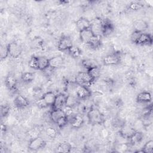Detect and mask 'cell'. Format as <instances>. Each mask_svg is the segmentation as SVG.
Wrapping results in <instances>:
<instances>
[{
	"instance_id": "1",
	"label": "cell",
	"mask_w": 153,
	"mask_h": 153,
	"mask_svg": "<svg viewBox=\"0 0 153 153\" xmlns=\"http://www.w3.org/2000/svg\"><path fill=\"white\" fill-rule=\"evenodd\" d=\"M87 118L89 122L92 124H102L104 123V117L100 111L92 107L87 112Z\"/></svg>"
},
{
	"instance_id": "2",
	"label": "cell",
	"mask_w": 153,
	"mask_h": 153,
	"mask_svg": "<svg viewBox=\"0 0 153 153\" xmlns=\"http://www.w3.org/2000/svg\"><path fill=\"white\" fill-rule=\"evenodd\" d=\"M95 80L90 76L87 72H78L75 78V82L79 85H84L89 87Z\"/></svg>"
},
{
	"instance_id": "3",
	"label": "cell",
	"mask_w": 153,
	"mask_h": 153,
	"mask_svg": "<svg viewBox=\"0 0 153 153\" xmlns=\"http://www.w3.org/2000/svg\"><path fill=\"white\" fill-rule=\"evenodd\" d=\"M7 45L9 55L11 57L14 59H17L21 55L22 52V47L19 44L15 41H13L8 44Z\"/></svg>"
},
{
	"instance_id": "4",
	"label": "cell",
	"mask_w": 153,
	"mask_h": 153,
	"mask_svg": "<svg viewBox=\"0 0 153 153\" xmlns=\"http://www.w3.org/2000/svg\"><path fill=\"white\" fill-rule=\"evenodd\" d=\"M75 95L79 99L84 100L91 96V91L88 87L79 85L76 84L75 88Z\"/></svg>"
},
{
	"instance_id": "5",
	"label": "cell",
	"mask_w": 153,
	"mask_h": 153,
	"mask_svg": "<svg viewBox=\"0 0 153 153\" xmlns=\"http://www.w3.org/2000/svg\"><path fill=\"white\" fill-rule=\"evenodd\" d=\"M46 145V142L44 139L39 136L32 138L29 141L28 148L33 151H37L43 148Z\"/></svg>"
},
{
	"instance_id": "6",
	"label": "cell",
	"mask_w": 153,
	"mask_h": 153,
	"mask_svg": "<svg viewBox=\"0 0 153 153\" xmlns=\"http://www.w3.org/2000/svg\"><path fill=\"white\" fill-rule=\"evenodd\" d=\"M136 131L133 126H131L128 124H123L119 130V133L120 136L126 139H129L131 136Z\"/></svg>"
},
{
	"instance_id": "7",
	"label": "cell",
	"mask_w": 153,
	"mask_h": 153,
	"mask_svg": "<svg viewBox=\"0 0 153 153\" xmlns=\"http://www.w3.org/2000/svg\"><path fill=\"white\" fill-rule=\"evenodd\" d=\"M73 46V43L71 38L66 35L62 36L58 42L57 48L60 51L69 50V49Z\"/></svg>"
},
{
	"instance_id": "8",
	"label": "cell",
	"mask_w": 153,
	"mask_h": 153,
	"mask_svg": "<svg viewBox=\"0 0 153 153\" xmlns=\"http://www.w3.org/2000/svg\"><path fill=\"white\" fill-rule=\"evenodd\" d=\"M67 96L63 93L56 94L54 102L51 106L52 109H62L66 105Z\"/></svg>"
},
{
	"instance_id": "9",
	"label": "cell",
	"mask_w": 153,
	"mask_h": 153,
	"mask_svg": "<svg viewBox=\"0 0 153 153\" xmlns=\"http://www.w3.org/2000/svg\"><path fill=\"white\" fill-rule=\"evenodd\" d=\"M120 62V57L116 53L110 54L106 56L103 59V63L106 66L117 65Z\"/></svg>"
},
{
	"instance_id": "10",
	"label": "cell",
	"mask_w": 153,
	"mask_h": 153,
	"mask_svg": "<svg viewBox=\"0 0 153 153\" xmlns=\"http://www.w3.org/2000/svg\"><path fill=\"white\" fill-rule=\"evenodd\" d=\"M114 30V27L112 23L108 20L102 21V35L107 36L110 35Z\"/></svg>"
},
{
	"instance_id": "11",
	"label": "cell",
	"mask_w": 153,
	"mask_h": 153,
	"mask_svg": "<svg viewBox=\"0 0 153 153\" xmlns=\"http://www.w3.org/2000/svg\"><path fill=\"white\" fill-rule=\"evenodd\" d=\"M76 27L79 32L91 27V22L86 17H81L76 22Z\"/></svg>"
},
{
	"instance_id": "12",
	"label": "cell",
	"mask_w": 153,
	"mask_h": 153,
	"mask_svg": "<svg viewBox=\"0 0 153 153\" xmlns=\"http://www.w3.org/2000/svg\"><path fill=\"white\" fill-rule=\"evenodd\" d=\"M94 33L92 32L91 28H88L84 30H82L79 32V38L82 43L87 44L91 38L94 36Z\"/></svg>"
},
{
	"instance_id": "13",
	"label": "cell",
	"mask_w": 153,
	"mask_h": 153,
	"mask_svg": "<svg viewBox=\"0 0 153 153\" xmlns=\"http://www.w3.org/2000/svg\"><path fill=\"white\" fill-rule=\"evenodd\" d=\"M152 44V36L147 33L142 32L136 43L137 45H151Z\"/></svg>"
},
{
	"instance_id": "14",
	"label": "cell",
	"mask_w": 153,
	"mask_h": 153,
	"mask_svg": "<svg viewBox=\"0 0 153 153\" xmlns=\"http://www.w3.org/2000/svg\"><path fill=\"white\" fill-rule=\"evenodd\" d=\"M63 62V58L61 56H56L49 59V66L55 69L62 66Z\"/></svg>"
},
{
	"instance_id": "15",
	"label": "cell",
	"mask_w": 153,
	"mask_h": 153,
	"mask_svg": "<svg viewBox=\"0 0 153 153\" xmlns=\"http://www.w3.org/2000/svg\"><path fill=\"white\" fill-rule=\"evenodd\" d=\"M84 123V118L80 115H74L70 121L71 127L73 128L78 129L82 127Z\"/></svg>"
},
{
	"instance_id": "16",
	"label": "cell",
	"mask_w": 153,
	"mask_h": 153,
	"mask_svg": "<svg viewBox=\"0 0 153 153\" xmlns=\"http://www.w3.org/2000/svg\"><path fill=\"white\" fill-rule=\"evenodd\" d=\"M17 81L16 77L12 74H8L5 79V85L6 87L10 90H13L16 88Z\"/></svg>"
},
{
	"instance_id": "17",
	"label": "cell",
	"mask_w": 153,
	"mask_h": 153,
	"mask_svg": "<svg viewBox=\"0 0 153 153\" xmlns=\"http://www.w3.org/2000/svg\"><path fill=\"white\" fill-rule=\"evenodd\" d=\"M152 100V96L150 92L143 91L139 93L136 97V100L139 103H149Z\"/></svg>"
},
{
	"instance_id": "18",
	"label": "cell",
	"mask_w": 153,
	"mask_h": 153,
	"mask_svg": "<svg viewBox=\"0 0 153 153\" xmlns=\"http://www.w3.org/2000/svg\"><path fill=\"white\" fill-rule=\"evenodd\" d=\"M14 104L18 108H23L27 107L29 103L25 97L22 95H19L14 99Z\"/></svg>"
},
{
	"instance_id": "19",
	"label": "cell",
	"mask_w": 153,
	"mask_h": 153,
	"mask_svg": "<svg viewBox=\"0 0 153 153\" xmlns=\"http://www.w3.org/2000/svg\"><path fill=\"white\" fill-rule=\"evenodd\" d=\"M133 27L134 28V30L143 32V31L148 28V24L142 19H138L134 21Z\"/></svg>"
},
{
	"instance_id": "20",
	"label": "cell",
	"mask_w": 153,
	"mask_h": 153,
	"mask_svg": "<svg viewBox=\"0 0 153 153\" xmlns=\"http://www.w3.org/2000/svg\"><path fill=\"white\" fill-rule=\"evenodd\" d=\"M143 139V134L140 131H136L129 139L130 143L134 145L140 143Z\"/></svg>"
},
{
	"instance_id": "21",
	"label": "cell",
	"mask_w": 153,
	"mask_h": 153,
	"mask_svg": "<svg viewBox=\"0 0 153 153\" xmlns=\"http://www.w3.org/2000/svg\"><path fill=\"white\" fill-rule=\"evenodd\" d=\"M65 114L63 111V109H52L50 114V118L51 120L56 123L59 118L65 116Z\"/></svg>"
},
{
	"instance_id": "22",
	"label": "cell",
	"mask_w": 153,
	"mask_h": 153,
	"mask_svg": "<svg viewBox=\"0 0 153 153\" xmlns=\"http://www.w3.org/2000/svg\"><path fill=\"white\" fill-rule=\"evenodd\" d=\"M72 146L69 143L67 142H63L58 145V146L56 148V151L57 152L62 153L70 152L72 150Z\"/></svg>"
},
{
	"instance_id": "23",
	"label": "cell",
	"mask_w": 153,
	"mask_h": 153,
	"mask_svg": "<svg viewBox=\"0 0 153 153\" xmlns=\"http://www.w3.org/2000/svg\"><path fill=\"white\" fill-rule=\"evenodd\" d=\"M101 43H102L101 36L94 35L91 38V39L90 40V41L88 42L87 45H88L91 48L96 49V48H99L100 47Z\"/></svg>"
},
{
	"instance_id": "24",
	"label": "cell",
	"mask_w": 153,
	"mask_h": 153,
	"mask_svg": "<svg viewBox=\"0 0 153 153\" xmlns=\"http://www.w3.org/2000/svg\"><path fill=\"white\" fill-rule=\"evenodd\" d=\"M79 99L76 97V96H74L73 94H69L66 97V105L67 106H69L71 108H74L76 106L78 103Z\"/></svg>"
},
{
	"instance_id": "25",
	"label": "cell",
	"mask_w": 153,
	"mask_h": 153,
	"mask_svg": "<svg viewBox=\"0 0 153 153\" xmlns=\"http://www.w3.org/2000/svg\"><path fill=\"white\" fill-rule=\"evenodd\" d=\"M39 70L43 71L49 66V59L44 56H38Z\"/></svg>"
},
{
	"instance_id": "26",
	"label": "cell",
	"mask_w": 153,
	"mask_h": 153,
	"mask_svg": "<svg viewBox=\"0 0 153 153\" xmlns=\"http://www.w3.org/2000/svg\"><path fill=\"white\" fill-rule=\"evenodd\" d=\"M56 94L53 91H47L43 94V99L45 100L48 106H52L53 104Z\"/></svg>"
},
{
	"instance_id": "27",
	"label": "cell",
	"mask_w": 153,
	"mask_h": 153,
	"mask_svg": "<svg viewBox=\"0 0 153 153\" xmlns=\"http://www.w3.org/2000/svg\"><path fill=\"white\" fill-rule=\"evenodd\" d=\"M44 44V40L40 36H35L31 41V45L34 48H42Z\"/></svg>"
},
{
	"instance_id": "28",
	"label": "cell",
	"mask_w": 153,
	"mask_h": 153,
	"mask_svg": "<svg viewBox=\"0 0 153 153\" xmlns=\"http://www.w3.org/2000/svg\"><path fill=\"white\" fill-rule=\"evenodd\" d=\"M87 72L90 75V76L94 80L97 79L100 76V71L99 68L97 66L87 69Z\"/></svg>"
},
{
	"instance_id": "29",
	"label": "cell",
	"mask_w": 153,
	"mask_h": 153,
	"mask_svg": "<svg viewBox=\"0 0 153 153\" xmlns=\"http://www.w3.org/2000/svg\"><path fill=\"white\" fill-rule=\"evenodd\" d=\"M70 55L74 58H76L78 57L79 56H81L82 54V51L80 49L79 47L76 46V45H74L72 47H71L69 50H68Z\"/></svg>"
},
{
	"instance_id": "30",
	"label": "cell",
	"mask_w": 153,
	"mask_h": 153,
	"mask_svg": "<svg viewBox=\"0 0 153 153\" xmlns=\"http://www.w3.org/2000/svg\"><path fill=\"white\" fill-rule=\"evenodd\" d=\"M22 79L23 82H31L32 81H33L35 78V74L33 72H26L23 73L22 75Z\"/></svg>"
},
{
	"instance_id": "31",
	"label": "cell",
	"mask_w": 153,
	"mask_h": 153,
	"mask_svg": "<svg viewBox=\"0 0 153 153\" xmlns=\"http://www.w3.org/2000/svg\"><path fill=\"white\" fill-rule=\"evenodd\" d=\"M142 151L143 153H152L153 152V140H150L145 143Z\"/></svg>"
},
{
	"instance_id": "32",
	"label": "cell",
	"mask_w": 153,
	"mask_h": 153,
	"mask_svg": "<svg viewBox=\"0 0 153 153\" xmlns=\"http://www.w3.org/2000/svg\"><path fill=\"white\" fill-rule=\"evenodd\" d=\"M28 66L30 68H32L33 69L39 70L38 68V56H32V57L30 59L28 62Z\"/></svg>"
},
{
	"instance_id": "33",
	"label": "cell",
	"mask_w": 153,
	"mask_h": 153,
	"mask_svg": "<svg viewBox=\"0 0 153 153\" xmlns=\"http://www.w3.org/2000/svg\"><path fill=\"white\" fill-rule=\"evenodd\" d=\"M9 55L8 45H1L0 48V57L1 60L6 59Z\"/></svg>"
},
{
	"instance_id": "34",
	"label": "cell",
	"mask_w": 153,
	"mask_h": 153,
	"mask_svg": "<svg viewBox=\"0 0 153 153\" xmlns=\"http://www.w3.org/2000/svg\"><path fill=\"white\" fill-rule=\"evenodd\" d=\"M68 121H69L68 117L65 115L61 117L60 118H59L56 124L57 125V126L59 128H63V127L67 125V124L68 123Z\"/></svg>"
},
{
	"instance_id": "35",
	"label": "cell",
	"mask_w": 153,
	"mask_h": 153,
	"mask_svg": "<svg viewBox=\"0 0 153 153\" xmlns=\"http://www.w3.org/2000/svg\"><path fill=\"white\" fill-rule=\"evenodd\" d=\"M81 63H82V65L85 68H86L87 70L91 68H93V67H94V66H97L93 60H89V59L82 60Z\"/></svg>"
},
{
	"instance_id": "36",
	"label": "cell",
	"mask_w": 153,
	"mask_h": 153,
	"mask_svg": "<svg viewBox=\"0 0 153 153\" xmlns=\"http://www.w3.org/2000/svg\"><path fill=\"white\" fill-rule=\"evenodd\" d=\"M45 132H46L47 136L49 138H50V139H54V138H55V137H56V136H57V130H56L55 128H53V127H48V128L46 129Z\"/></svg>"
},
{
	"instance_id": "37",
	"label": "cell",
	"mask_w": 153,
	"mask_h": 153,
	"mask_svg": "<svg viewBox=\"0 0 153 153\" xmlns=\"http://www.w3.org/2000/svg\"><path fill=\"white\" fill-rule=\"evenodd\" d=\"M142 32H139V31H137V30H134L132 33L131 34V36H130V39H131V41L133 43L136 44L141 33Z\"/></svg>"
},
{
	"instance_id": "38",
	"label": "cell",
	"mask_w": 153,
	"mask_h": 153,
	"mask_svg": "<svg viewBox=\"0 0 153 153\" xmlns=\"http://www.w3.org/2000/svg\"><path fill=\"white\" fill-rule=\"evenodd\" d=\"M10 112V106L8 105H2L1 106V117H7Z\"/></svg>"
},
{
	"instance_id": "39",
	"label": "cell",
	"mask_w": 153,
	"mask_h": 153,
	"mask_svg": "<svg viewBox=\"0 0 153 153\" xmlns=\"http://www.w3.org/2000/svg\"><path fill=\"white\" fill-rule=\"evenodd\" d=\"M35 103H36V105L41 108V109H42V108H45L47 107L48 106V104L47 103V102H45V100L43 99V97H41L39 99H38L36 102H35Z\"/></svg>"
},
{
	"instance_id": "40",
	"label": "cell",
	"mask_w": 153,
	"mask_h": 153,
	"mask_svg": "<svg viewBox=\"0 0 153 153\" xmlns=\"http://www.w3.org/2000/svg\"><path fill=\"white\" fill-rule=\"evenodd\" d=\"M142 7H143V5L141 4L140 3L137 2H133L130 4L128 8L131 10L137 11V10H140Z\"/></svg>"
},
{
	"instance_id": "41",
	"label": "cell",
	"mask_w": 153,
	"mask_h": 153,
	"mask_svg": "<svg viewBox=\"0 0 153 153\" xmlns=\"http://www.w3.org/2000/svg\"><path fill=\"white\" fill-rule=\"evenodd\" d=\"M73 108H71V107H69V106H65L63 108V111L65 114L66 116H67L68 117L70 115H72V112H73Z\"/></svg>"
},
{
	"instance_id": "42",
	"label": "cell",
	"mask_w": 153,
	"mask_h": 153,
	"mask_svg": "<svg viewBox=\"0 0 153 153\" xmlns=\"http://www.w3.org/2000/svg\"><path fill=\"white\" fill-rule=\"evenodd\" d=\"M101 134L103 137L107 138L109 136V132L106 128H103L101 131Z\"/></svg>"
}]
</instances>
